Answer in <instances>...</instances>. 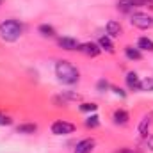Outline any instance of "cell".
Returning <instances> with one entry per match:
<instances>
[{"instance_id": "1", "label": "cell", "mask_w": 153, "mask_h": 153, "mask_svg": "<svg viewBox=\"0 0 153 153\" xmlns=\"http://www.w3.org/2000/svg\"><path fill=\"white\" fill-rule=\"evenodd\" d=\"M55 75H57V78H59L62 84H68V85L76 84L78 78H80L78 70H76L70 61H59V62L55 64Z\"/></svg>"}, {"instance_id": "2", "label": "cell", "mask_w": 153, "mask_h": 153, "mask_svg": "<svg viewBox=\"0 0 153 153\" xmlns=\"http://www.w3.org/2000/svg\"><path fill=\"white\" fill-rule=\"evenodd\" d=\"M23 34V25L18 20H5L0 23V39L7 43L18 41L20 36Z\"/></svg>"}, {"instance_id": "3", "label": "cell", "mask_w": 153, "mask_h": 153, "mask_svg": "<svg viewBox=\"0 0 153 153\" xmlns=\"http://www.w3.org/2000/svg\"><path fill=\"white\" fill-rule=\"evenodd\" d=\"M130 22H132L134 27L143 29V30H146V29H153V16L144 14V13H134V14L130 16Z\"/></svg>"}, {"instance_id": "4", "label": "cell", "mask_w": 153, "mask_h": 153, "mask_svg": "<svg viewBox=\"0 0 153 153\" xmlns=\"http://www.w3.org/2000/svg\"><path fill=\"white\" fill-rule=\"evenodd\" d=\"M73 130H75V125L62 121V119H59L52 125V134H55V135H68V134H73Z\"/></svg>"}, {"instance_id": "5", "label": "cell", "mask_w": 153, "mask_h": 153, "mask_svg": "<svg viewBox=\"0 0 153 153\" xmlns=\"http://www.w3.org/2000/svg\"><path fill=\"white\" fill-rule=\"evenodd\" d=\"M78 50L84 52V53L89 55V57H96V55H100V52H102V48H100L96 43H84V45H80Z\"/></svg>"}, {"instance_id": "6", "label": "cell", "mask_w": 153, "mask_h": 153, "mask_svg": "<svg viewBox=\"0 0 153 153\" xmlns=\"http://www.w3.org/2000/svg\"><path fill=\"white\" fill-rule=\"evenodd\" d=\"M94 148V141L93 139H82L80 143H76L75 153H91Z\"/></svg>"}, {"instance_id": "7", "label": "cell", "mask_w": 153, "mask_h": 153, "mask_svg": "<svg viewBox=\"0 0 153 153\" xmlns=\"http://www.w3.org/2000/svg\"><path fill=\"white\" fill-rule=\"evenodd\" d=\"M59 46L68 50V52H73V50H78L80 48V43L73 38H61L59 39Z\"/></svg>"}, {"instance_id": "8", "label": "cell", "mask_w": 153, "mask_h": 153, "mask_svg": "<svg viewBox=\"0 0 153 153\" xmlns=\"http://www.w3.org/2000/svg\"><path fill=\"white\" fill-rule=\"evenodd\" d=\"M126 85H128V89H132V91L141 89V80H139V75H137V73H134V71L126 73Z\"/></svg>"}, {"instance_id": "9", "label": "cell", "mask_w": 153, "mask_h": 153, "mask_svg": "<svg viewBox=\"0 0 153 153\" xmlns=\"http://www.w3.org/2000/svg\"><path fill=\"white\" fill-rule=\"evenodd\" d=\"M107 34H109V38H119L121 36V25H119V22L111 20L107 23Z\"/></svg>"}, {"instance_id": "10", "label": "cell", "mask_w": 153, "mask_h": 153, "mask_svg": "<svg viewBox=\"0 0 153 153\" xmlns=\"http://www.w3.org/2000/svg\"><path fill=\"white\" fill-rule=\"evenodd\" d=\"M150 126H152V117L150 116H144L143 119H141V123H139V126H137V132L141 134V135H148V130H150Z\"/></svg>"}, {"instance_id": "11", "label": "cell", "mask_w": 153, "mask_h": 153, "mask_svg": "<svg viewBox=\"0 0 153 153\" xmlns=\"http://www.w3.org/2000/svg\"><path fill=\"white\" fill-rule=\"evenodd\" d=\"M98 46H100L102 50L109 52V53H112V52H114V45H112V41H111L109 36H102V38L98 39Z\"/></svg>"}, {"instance_id": "12", "label": "cell", "mask_w": 153, "mask_h": 153, "mask_svg": "<svg viewBox=\"0 0 153 153\" xmlns=\"http://www.w3.org/2000/svg\"><path fill=\"white\" fill-rule=\"evenodd\" d=\"M125 53H126V57L132 59V61H141V59H143L141 50H139V48H134V46H126V48H125Z\"/></svg>"}, {"instance_id": "13", "label": "cell", "mask_w": 153, "mask_h": 153, "mask_svg": "<svg viewBox=\"0 0 153 153\" xmlns=\"http://www.w3.org/2000/svg\"><path fill=\"white\" fill-rule=\"evenodd\" d=\"M114 123L116 125H126V123H128V112L123 111V109L116 111L114 112Z\"/></svg>"}, {"instance_id": "14", "label": "cell", "mask_w": 153, "mask_h": 153, "mask_svg": "<svg viewBox=\"0 0 153 153\" xmlns=\"http://www.w3.org/2000/svg\"><path fill=\"white\" fill-rule=\"evenodd\" d=\"M137 48L139 50H146V52H153V41L150 38H139Z\"/></svg>"}, {"instance_id": "15", "label": "cell", "mask_w": 153, "mask_h": 153, "mask_svg": "<svg viewBox=\"0 0 153 153\" xmlns=\"http://www.w3.org/2000/svg\"><path fill=\"white\" fill-rule=\"evenodd\" d=\"M39 34L45 36V38H53V36H55V29H53L52 25L43 23V25H39Z\"/></svg>"}, {"instance_id": "16", "label": "cell", "mask_w": 153, "mask_h": 153, "mask_svg": "<svg viewBox=\"0 0 153 153\" xmlns=\"http://www.w3.org/2000/svg\"><path fill=\"white\" fill-rule=\"evenodd\" d=\"M18 134H34L38 130V126L34 123H25V125H18Z\"/></svg>"}, {"instance_id": "17", "label": "cell", "mask_w": 153, "mask_h": 153, "mask_svg": "<svg viewBox=\"0 0 153 153\" xmlns=\"http://www.w3.org/2000/svg\"><path fill=\"white\" fill-rule=\"evenodd\" d=\"M119 7H123L125 11L132 9V7H139V0H117Z\"/></svg>"}, {"instance_id": "18", "label": "cell", "mask_w": 153, "mask_h": 153, "mask_svg": "<svg viewBox=\"0 0 153 153\" xmlns=\"http://www.w3.org/2000/svg\"><path fill=\"white\" fill-rule=\"evenodd\" d=\"M98 125H100V117H98L96 114L89 116V117L85 119V126H87V128H96Z\"/></svg>"}, {"instance_id": "19", "label": "cell", "mask_w": 153, "mask_h": 153, "mask_svg": "<svg viewBox=\"0 0 153 153\" xmlns=\"http://www.w3.org/2000/svg\"><path fill=\"white\" fill-rule=\"evenodd\" d=\"M141 91H153V76L141 80Z\"/></svg>"}, {"instance_id": "20", "label": "cell", "mask_w": 153, "mask_h": 153, "mask_svg": "<svg viewBox=\"0 0 153 153\" xmlns=\"http://www.w3.org/2000/svg\"><path fill=\"white\" fill-rule=\"evenodd\" d=\"M98 109V105H94V103H82L80 105V111H84V112H93V111H96Z\"/></svg>"}, {"instance_id": "21", "label": "cell", "mask_w": 153, "mask_h": 153, "mask_svg": "<svg viewBox=\"0 0 153 153\" xmlns=\"http://www.w3.org/2000/svg\"><path fill=\"white\" fill-rule=\"evenodd\" d=\"M11 123H13V119H11L9 116L0 114V126H7V125H11Z\"/></svg>"}, {"instance_id": "22", "label": "cell", "mask_w": 153, "mask_h": 153, "mask_svg": "<svg viewBox=\"0 0 153 153\" xmlns=\"http://www.w3.org/2000/svg\"><path fill=\"white\" fill-rule=\"evenodd\" d=\"M146 146L150 148V152H153V134L146 135Z\"/></svg>"}, {"instance_id": "23", "label": "cell", "mask_w": 153, "mask_h": 153, "mask_svg": "<svg viewBox=\"0 0 153 153\" xmlns=\"http://www.w3.org/2000/svg\"><path fill=\"white\" fill-rule=\"evenodd\" d=\"M139 5H143V7H150V9H153V0H139Z\"/></svg>"}, {"instance_id": "24", "label": "cell", "mask_w": 153, "mask_h": 153, "mask_svg": "<svg viewBox=\"0 0 153 153\" xmlns=\"http://www.w3.org/2000/svg\"><path fill=\"white\" fill-rule=\"evenodd\" d=\"M112 91H114L116 94H119V96H121V98H125V96H126V94H125V93H123V89H117V87H112Z\"/></svg>"}, {"instance_id": "25", "label": "cell", "mask_w": 153, "mask_h": 153, "mask_svg": "<svg viewBox=\"0 0 153 153\" xmlns=\"http://www.w3.org/2000/svg\"><path fill=\"white\" fill-rule=\"evenodd\" d=\"M98 87H100V89H103V87H109V84H107L105 80H100V84H98Z\"/></svg>"}]
</instances>
